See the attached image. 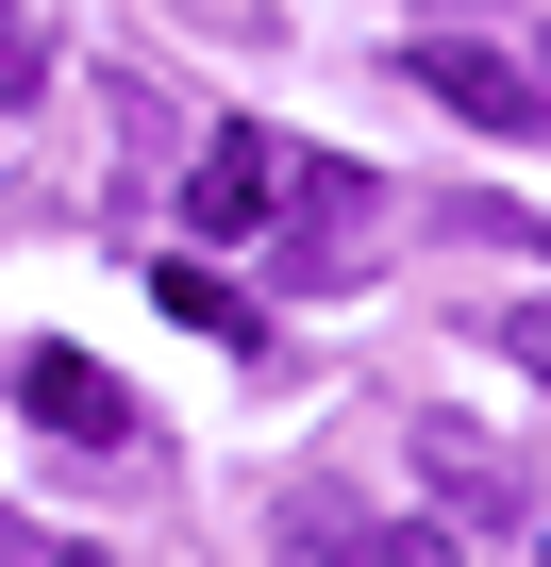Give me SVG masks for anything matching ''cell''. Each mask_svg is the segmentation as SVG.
I'll list each match as a JSON object with an SVG mask.
<instances>
[{"label":"cell","mask_w":551,"mask_h":567,"mask_svg":"<svg viewBox=\"0 0 551 567\" xmlns=\"http://www.w3.org/2000/svg\"><path fill=\"white\" fill-rule=\"evenodd\" d=\"M401 68H418V101H451L468 134H551V101H534V68H518V51H484V34H418Z\"/></svg>","instance_id":"cell-1"},{"label":"cell","mask_w":551,"mask_h":567,"mask_svg":"<svg viewBox=\"0 0 551 567\" xmlns=\"http://www.w3.org/2000/svg\"><path fill=\"white\" fill-rule=\"evenodd\" d=\"M18 417H51L68 451H118V434H134L118 368H101V351H68V334H34V351H18Z\"/></svg>","instance_id":"cell-2"},{"label":"cell","mask_w":551,"mask_h":567,"mask_svg":"<svg viewBox=\"0 0 551 567\" xmlns=\"http://www.w3.org/2000/svg\"><path fill=\"white\" fill-rule=\"evenodd\" d=\"M418 484H451V517H534V467L468 417H418Z\"/></svg>","instance_id":"cell-3"},{"label":"cell","mask_w":551,"mask_h":567,"mask_svg":"<svg viewBox=\"0 0 551 567\" xmlns=\"http://www.w3.org/2000/svg\"><path fill=\"white\" fill-rule=\"evenodd\" d=\"M267 200H285V151H267V134L234 117V134H217L201 167H184V234H251Z\"/></svg>","instance_id":"cell-4"},{"label":"cell","mask_w":551,"mask_h":567,"mask_svg":"<svg viewBox=\"0 0 551 567\" xmlns=\"http://www.w3.org/2000/svg\"><path fill=\"white\" fill-rule=\"evenodd\" d=\"M285 534H302L318 567H451L435 534H401V517H351V501H285Z\"/></svg>","instance_id":"cell-5"},{"label":"cell","mask_w":551,"mask_h":567,"mask_svg":"<svg viewBox=\"0 0 551 567\" xmlns=\"http://www.w3.org/2000/svg\"><path fill=\"white\" fill-rule=\"evenodd\" d=\"M151 301H167V318H201V334H251V301H234L217 267H151Z\"/></svg>","instance_id":"cell-6"},{"label":"cell","mask_w":551,"mask_h":567,"mask_svg":"<svg viewBox=\"0 0 551 567\" xmlns=\"http://www.w3.org/2000/svg\"><path fill=\"white\" fill-rule=\"evenodd\" d=\"M34 84H51V51H34V18H18V0H0V117H18Z\"/></svg>","instance_id":"cell-7"},{"label":"cell","mask_w":551,"mask_h":567,"mask_svg":"<svg viewBox=\"0 0 551 567\" xmlns=\"http://www.w3.org/2000/svg\"><path fill=\"white\" fill-rule=\"evenodd\" d=\"M501 351H518V368L551 384V301H518V318H501Z\"/></svg>","instance_id":"cell-8"},{"label":"cell","mask_w":551,"mask_h":567,"mask_svg":"<svg viewBox=\"0 0 551 567\" xmlns=\"http://www.w3.org/2000/svg\"><path fill=\"white\" fill-rule=\"evenodd\" d=\"M51 567H101V550H51Z\"/></svg>","instance_id":"cell-9"},{"label":"cell","mask_w":551,"mask_h":567,"mask_svg":"<svg viewBox=\"0 0 551 567\" xmlns=\"http://www.w3.org/2000/svg\"><path fill=\"white\" fill-rule=\"evenodd\" d=\"M534 101H551V68H534Z\"/></svg>","instance_id":"cell-10"}]
</instances>
